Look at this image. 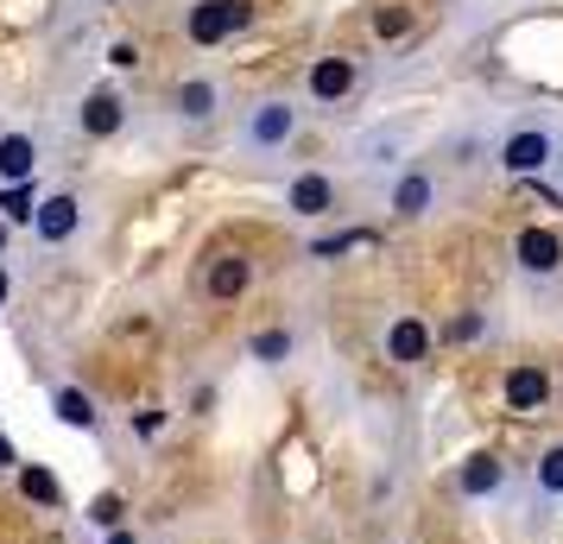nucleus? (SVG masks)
Segmentation results:
<instances>
[{
  "label": "nucleus",
  "instance_id": "c85d7f7f",
  "mask_svg": "<svg viewBox=\"0 0 563 544\" xmlns=\"http://www.w3.org/2000/svg\"><path fill=\"white\" fill-rule=\"evenodd\" d=\"M0 254H7V222H0Z\"/></svg>",
  "mask_w": 563,
  "mask_h": 544
},
{
  "label": "nucleus",
  "instance_id": "f03ea898",
  "mask_svg": "<svg viewBox=\"0 0 563 544\" xmlns=\"http://www.w3.org/2000/svg\"><path fill=\"white\" fill-rule=\"evenodd\" d=\"M291 133H298V108L279 102V96H266V102H254L247 121H241V153H279Z\"/></svg>",
  "mask_w": 563,
  "mask_h": 544
},
{
  "label": "nucleus",
  "instance_id": "f257e3e1",
  "mask_svg": "<svg viewBox=\"0 0 563 544\" xmlns=\"http://www.w3.org/2000/svg\"><path fill=\"white\" fill-rule=\"evenodd\" d=\"M558 153H563L558 127L532 121V127H512L507 140H500V171H512V178H538V171H544Z\"/></svg>",
  "mask_w": 563,
  "mask_h": 544
},
{
  "label": "nucleus",
  "instance_id": "dca6fc26",
  "mask_svg": "<svg viewBox=\"0 0 563 544\" xmlns=\"http://www.w3.org/2000/svg\"><path fill=\"white\" fill-rule=\"evenodd\" d=\"M52 406H57V418H64L70 431H96V418H102L96 406H89V392H77V387H57Z\"/></svg>",
  "mask_w": 563,
  "mask_h": 544
},
{
  "label": "nucleus",
  "instance_id": "412c9836",
  "mask_svg": "<svg viewBox=\"0 0 563 544\" xmlns=\"http://www.w3.org/2000/svg\"><path fill=\"white\" fill-rule=\"evenodd\" d=\"M291 355V336L285 330H266V336H254V362H285Z\"/></svg>",
  "mask_w": 563,
  "mask_h": 544
},
{
  "label": "nucleus",
  "instance_id": "6e6552de",
  "mask_svg": "<svg viewBox=\"0 0 563 544\" xmlns=\"http://www.w3.org/2000/svg\"><path fill=\"white\" fill-rule=\"evenodd\" d=\"M349 89H355V57H317L310 64V102H349Z\"/></svg>",
  "mask_w": 563,
  "mask_h": 544
},
{
  "label": "nucleus",
  "instance_id": "9d476101",
  "mask_svg": "<svg viewBox=\"0 0 563 544\" xmlns=\"http://www.w3.org/2000/svg\"><path fill=\"white\" fill-rule=\"evenodd\" d=\"M77 121H82V133H89V140H108V133H121V121H128V102H121L114 89H89Z\"/></svg>",
  "mask_w": 563,
  "mask_h": 544
},
{
  "label": "nucleus",
  "instance_id": "393cba45",
  "mask_svg": "<svg viewBox=\"0 0 563 544\" xmlns=\"http://www.w3.org/2000/svg\"><path fill=\"white\" fill-rule=\"evenodd\" d=\"M108 57H114V64H121V70H133V64H140V52H133L128 38H121V45H114V52H108Z\"/></svg>",
  "mask_w": 563,
  "mask_h": 544
},
{
  "label": "nucleus",
  "instance_id": "a211bd4d",
  "mask_svg": "<svg viewBox=\"0 0 563 544\" xmlns=\"http://www.w3.org/2000/svg\"><path fill=\"white\" fill-rule=\"evenodd\" d=\"M178 114H184V121H209V114H216V82H209V77L184 82V89H178Z\"/></svg>",
  "mask_w": 563,
  "mask_h": 544
},
{
  "label": "nucleus",
  "instance_id": "1a4fd4ad",
  "mask_svg": "<svg viewBox=\"0 0 563 544\" xmlns=\"http://www.w3.org/2000/svg\"><path fill=\"white\" fill-rule=\"evenodd\" d=\"M431 209H437V178L431 171H399V178H393V215L418 222V215H431Z\"/></svg>",
  "mask_w": 563,
  "mask_h": 544
},
{
  "label": "nucleus",
  "instance_id": "f8f14e48",
  "mask_svg": "<svg viewBox=\"0 0 563 544\" xmlns=\"http://www.w3.org/2000/svg\"><path fill=\"white\" fill-rule=\"evenodd\" d=\"M285 203H291V215H330L335 184L323 171H298V178L285 184Z\"/></svg>",
  "mask_w": 563,
  "mask_h": 544
},
{
  "label": "nucleus",
  "instance_id": "4be33fe9",
  "mask_svg": "<svg viewBox=\"0 0 563 544\" xmlns=\"http://www.w3.org/2000/svg\"><path fill=\"white\" fill-rule=\"evenodd\" d=\"M482 336V317L468 311V317H456V323H450V330H443V342H475Z\"/></svg>",
  "mask_w": 563,
  "mask_h": 544
},
{
  "label": "nucleus",
  "instance_id": "423d86ee",
  "mask_svg": "<svg viewBox=\"0 0 563 544\" xmlns=\"http://www.w3.org/2000/svg\"><path fill=\"white\" fill-rule=\"evenodd\" d=\"M77 229H82V203H77V197H64V190L32 209V234H38L45 247H64Z\"/></svg>",
  "mask_w": 563,
  "mask_h": 544
},
{
  "label": "nucleus",
  "instance_id": "39448f33",
  "mask_svg": "<svg viewBox=\"0 0 563 544\" xmlns=\"http://www.w3.org/2000/svg\"><path fill=\"white\" fill-rule=\"evenodd\" d=\"M500 399H507V412H519V418L544 412V406H551V374H544V367H532V362L507 367V380H500Z\"/></svg>",
  "mask_w": 563,
  "mask_h": 544
},
{
  "label": "nucleus",
  "instance_id": "f3484780",
  "mask_svg": "<svg viewBox=\"0 0 563 544\" xmlns=\"http://www.w3.org/2000/svg\"><path fill=\"white\" fill-rule=\"evenodd\" d=\"M20 493H26L32 507H57V500H64L57 475L52 468H38V463H20Z\"/></svg>",
  "mask_w": 563,
  "mask_h": 544
},
{
  "label": "nucleus",
  "instance_id": "aec40b11",
  "mask_svg": "<svg viewBox=\"0 0 563 544\" xmlns=\"http://www.w3.org/2000/svg\"><path fill=\"white\" fill-rule=\"evenodd\" d=\"M32 190L26 184H7V190H0V222H20V215H32Z\"/></svg>",
  "mask_w": 563,
  "mask_h": 544
},
{
  "label": "nucleus",
  "instance_id": "ddd939ff",
  "mask_svg": "<svg viewBox=\"0 0 563 544\" xmlns=\"http://www.w3.org/2000/svg\"><path fill=\"white\" fill-rule=\"evenodd\" d=\"M424 348H431V330H424L418 317H399V323L386 330V362L411 367V362H424Z\"/></svg>",
  "mask_w": 563,
  "mask_h": 544
},
{
  "label": "nucleus",
  "instance_id": "9b49d317",
  "mask_svg": "<svg viewBox=\"0 0 563 544\" xmlns=\"http://www.w3.org/2000/svg\"><path fill=\"white\" fill-rule=\"evenodd\" d=\"M507 488V463L500 456H468V463L456 468V493L462 500H487V493Z\"/></svg>",
  "mask_w": 563,
  "mask_h": 544
},
{
  "label": "nucleus",
  "instance_id": "0eeeda50",
  "mask_svg": "<svg viewBox=\"0 0 563 544\" xmlns=\"http://www.w3.org/2000/svg\"><path fill=\"white\" fill-rule=\"evenodd\" d=\"M247 286H254V259H247V254H216V259H209L203 298H216V304H234Z\"/></svg>",
  "mask_w": 563,
  "mask_h": 544
},
{
  "label": "nucleus",
  "instance_id": "cd10ccee",
  "mask_svg": "<svg viewBox=\"0 0 563 544\" xmlns=\"http://www.w3.org/2000/svg\"><path fill=\"white\" fill-rule=\"evenodd\" d=\"M108 544H133V539H128V532H108Z\"/></svg>",
  "mask_w": 563,
  "mask_h": 544
},
{
  "label": "nucleus",
  "instance_id": "5701e85b",
  "mask_svg": "<svg viewBox=\"0 0 563 544\" xmlns=\"http://www.w3.org/2000/svg\"><path fill=\"white\" fill-rule=\"evenodd\" d=\"M406 26H411V13H406V7H386V13H380V38H399Z\"/></svg>",
  "mask_w": 563,
  "mask_h": 544
},
{
  "label": "nucleus",
  "instance_id": "b1692460",
  "mask_svg": "<svg viewBox=\"0 0 563 544\" xmlns=\"http://www.w3.org/2000/svg\"><path fill=\"white\" fill-rule=\"evenodd\" d=\"M165 431V412H133V437L146 443V437H158Z\"/></svg>",
  "mask_w": 563,
  "mask_h": 544
},
{
  "label": "nucleus",
  "instance_id": "20e7f679",
  "mask_svg": "<svg viewBox=\"0 0 563 544\" xmlns=\"http://www.w3.org/2000/svg\"><path fill=\"white\" fill-rule=\"evenodd\" d=\"M512 259H519L532 279H551V273H563V234L532 222V229H519V241H512Z\"/></svg>",
  "mask_w": 563,
  "mask_h": 544
},
{
  "label": "nucleus",
  "instance_id": "a878e982",
  "mask_svg": "<svg viewBox=\"0 0 563 544\" xmlns=\"http://www.w3.org/2000/svg\"><path fill=\"white\" fill-rule=\"evenodd\" d=\"M0 468H20V449H13V437L0 431Z\"/></svg>",
  "mask_w": 563,
  "mask_h": 544
},
{
  "label": "nucleus",
  "instance_id": "4468645a",
  "mask_svg": "<svg viewBox=\"0 0 563 544\" xmlns=\"http://www.w3.org/2000/svg\"><path fill=\"white\" fill-rule=\"evenodd\" d=\"M32 165H38L32 133H0V184H26Z\"/></svg>",
  "mask_w": 563,
  "mask_h": 544
},
{
  "label": "nucleus",
  "instance_id": "2eb2a0df",
  "mask_svg": "<svg viewBox=\"0 0 563 544\" xmlns=\"http://www.w3.org/2000/svg\"><path fill=\"white\" fill-rule=\"evenodd\" d=\"M532 493H538V500H551V507L563 500V443L538 449V463H532Z\"/></svg>",
  "mask_w": 563,
  "mask_h": 544
},
{
  "label": "nucleus",
  "instance_id": "bb28decb",
  "mask_svg": "<svg viewBox=\"0 0 563 544\" xmlns=\"http://www.w3.org/2000/svg\"><path fill=\"white\" fill-rule=\"evenodd\" d=\"M7 291H13V279H7V266H0V311H7Z\"/></svg>",
  "mask_w": 563,
  "mask_h": 544
},
{
  "label": "nucleus",
  "instance_id": "6ab92c4d",
  "mask_svg": "<svg viewBox=\"0 0 563 544\" xmlns=\"http://www.w3.org/2000/svg\"><path fill=\"white\" fill-rule=\"evenodd\" d=\"M121 513H128L121 493H96V500H89V525H102V532H121Z\"/></svg>",
  "mask_w": 563,
  "mask_h": 544
},
{
  "label": "nucleus",
  "instance_id": "7ed1b4c3",
  "mask_svg": "<svg viewBox=\"0 0 563 544\" xmlns=\"http://www.w3.org/2000/svg\"><path fill=\"white\" fill-rule=\"evenodd\" d=\"M247 20H254L247 0H203V7H190V38H197V45H222V38L241 32Z\"/></svg>",
  "mask_w": 563,
  "mask_h": 544
}]
</instances>
